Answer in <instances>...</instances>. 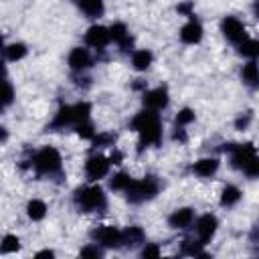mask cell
I'll list each match as a JSON object with an SVG mask.
<instances>
[{
  "instance_id": "cell-1",
  "label": "cell",
  "mask_w": 259,
  "mask_h": 259,
  "mask_svg": "<svg viewBox=\"0 0 259 259\" xmlns=\"http://www.w3.org/2000/svg\"><path fill=\"white\" fill-rule=\"evenodd\" d=\"M134 127L140 134V146L158 144L162 138V125L160 117L154 109H144L134 117Z\"/></svg>"
},
{
  "instance_id": "cell-2",
  "label": "cell",
  "mask_w": 259,
  "mask_h": 259,
  "mask_svg": "<svg viewBox=\"0 0 259 259\" xmlns=\"http://www.w3.org/2000/svg\"><path fill=\"white\" fill-rule=\"evenodd\" d=\"M125 192L132 202H142L146 198H152L158 192V182L152 176H146L142 180H132V184L127 186Z\"/></svg>"
},
{
  "instance_id": "cell-3",
  "label": "cell",
  "mask_w": 259,
  "mask_h": 259,
  "mask_svg": "<svg viewBox=\"0 0 259 259\" xmlns=\"http://www.w3.org/2000/svg\"><path fill=\"white\" fill-rule=\"evenodd\" d=\"M77 202L85 212L91 210H99L105 206V194L99 186H89V188H81L77 192Z\"/></svg>"
},
{
  "instance_id": "cell-4",
  "label": "cell",
  "mask_w": 259,
  "mask_h": 259,
  "mask_svg": "<svg viewBox=\"0 0 259 259\" xmlns=\"http://www.w3.org/2000/svg\"><path fill=\"white\" fill-rule=\"evenodd\" d=\"M34 166L38 172L42 174H53L61 168V154L55 148H42L36 156H34Z\"/></svg>"
},
{
  "instance_id": "cell-5",
  "label": "cell",
  "mask_w": 259,
  "mask_h": 259,
  "mask_svg": "<svg viewBox=\"0 0 259 259\" xmlns=\"http://www.w3.org/2000/svg\"><path fill=\"white\" fill-rule=\"evenodd\" d=\"M221 28H223V34H225V36H227L231 42H239V45H241V42L247 38L245 24H243L241 20L233 18V16H227V18L223 20Z\"/></svg>"
},
{
  "instance_id": "cell-6",
  "label": "cell",
  "mask_w": 259,
  "mask_h": 259,
  "mask_svg": "<svg viewBox=\"0 0 259 259\" xmlns=\"http://www.w3.org/2000/svg\"><path fill=\"white\" fill-rule=\"evenodd\" d=\"M93 239L103 247H119L123 243V233L115 227H99L93 233Z\"/></svg>"
},
{
  "instance_id": "cell-7",
  "label": "cell",
  "mask_w": 259,
  "mask_h": 259,
  "mask_svg": "<svg viewBox=\"0 0 259 259\" xmlns=\"http://www.w3.org/2000/svg\"><path fill=\"white\" fill-rule=\"evenodd\" d=\"M109 38H111L109 28L99 26V24L91 26V28L85 32V42H87L89 47H93V49H103V47L109 42Z\"/></svg>"
},
{
  "instance_id": "cell-8",
  "label": "cell",
  "mask_w": 259,
  "mask_h": 259,
  "mask_svg": "<svg viewBox=\"0 0 259 259\" xmlns=\"http://www.w3.org/2000/svg\"><path fill=\"white\" fill-rule=\"evenodd\" d=\"M109 170V160L103 158V156H91L85 164V172H87V178L89 180H99L107 174Z\"/></svg>"
},
{
  "instance_id": "cell-9",
  "label": "cell",
  "mask_w": 259,
  "mask_h": 259,
  "mask_svg": "<svg viewBox=\"0 0 259 259\" xmlns=\"http://www.w3.org/2000/svg\"><path fill=\"white\" fill-rule=\"evenodd\" d=\"M144 105H146L148 109H154V111L166 107V105H168V93H166V89L158 87V89L148 91V93L144 95Z\"/></svg>"
},
{
  "instance_id": "cell-10",
  "label": "cell",
  "mask_w": 259,
  "mask_h": 259,
  "mask_svg": "<svg viewBox=\"0 0 259 259\" xmlns=\"http://www.w3.org/2000/svg\"><path fill=\"white\" fill-rule=\"evenodd\" d=\"M214 231H217V219H214L212 214H204V217L198 219V223H196V233H198L200 243L210 241V237L214 235Z\"/></svg>"
},
{
  "instance_id": "cell-11",
  "label": "cell",
  "mask_w": 259,
  "mask_h": 259,
  "mask_svg": "<svg viewBox=\"0 0 259 259\" xmlns=\"http://www.w3.org/2000/svg\"><path fill=\"white\" fill-rule=\"evenodd\" d=\"M180 38H182V42H186V45H196V42L202 38V26H200L198 22H194V20L186 22V24L182 26V30H180Z\"/></svg>"
},
{
  "instance_id": "cell-12",
  "label": "cell",
  "mask_w": 259,
  "mask_h": 259,
  "mask_svg": "<svg viewBox=\"0 0 259 259\" xmlns=\"http://www.w3.org/2000/svg\"><path fill=\"white\" fill-rule=\"evenodd\" d=\"M69 65H71V69H87L89 65H91V55H89V51L87 49H81V47H75L73 51H71V55H69Z\"/></svg>"
},
{
  "instance_id": "cell-13",
  "label": "cell",
  "mask_w": 259,
  "mask_h": 259,
  "mask_svg": "<svg viewBox=\"0 0 259 259\" xmlns=\"http://www.w3.org/2000/svg\"><path fill=\"white\" fill-rule=\"evenodd\" d=\"M253 156H255V148L251 144H245V146H237L235 148L231 160H233V166L235 168H245Z\"/></svg>"
},
{
  "instance_id": "cell-14",
  "label": "cell",
  "mask_w": 259,
  "mask_h": 259,
  "mask_svg": "<svg viewBox=\"0 0 259 259\" xmlns=\"http://www.w3.org/2000/svg\"><path fill=\"white\" fill-rule=\"evenodd\" d=\"M192 221H194V212L188 206L186 208H178V210H174L170 214V225L174 229H186V227L192 225Z\"/></svg>"
},
{
  "instance_id": "cell-15",
  "label": "cell",
  "mask_w": 259,
  "mask_h": 259,
  "mask_svg": "<svg viewBox=\"0 0 259 259\" xmlns=\"http://www.w3.org/2000/svg\"><path fill=\"white\" fill-rule=\"evenodd\" d=\"M192 170H194V174H198L202 178H208L219 170V160L217 158H202L192 166Z\"/></svg>"
},
{
  "instance_id": "cell-16",
  "label": "cell",
  "mask_w": 259,
  "mask_h": 259,
  "mask_svg": "<svg viewBox=\"0 0 259 259\" xmlns=\"http://www.w3.org/2000/svg\"><path fill=\"white\" fill-rule=\"evenodd\" d=\"M152 53L150 51H136L134 53V57H132V65H134V69L136 71H146L150 65H152Z\"/></svg>"
},
{
  "instance_id": "cell-17",
  "label": "cell",
  "mask_w": 259,
  "mask_h": 259,
  "mask_svg": "<svg viewBox=\"0 0 259 259\" xmlns=\"http://www.w3.org/2000/svg\"><path fill=\"white\" fill-rule=\"evenodd\" d=\"M77 4L87 16H101L103 14V0H77Z\"/></svg>"
},
{
  "instance_id": "cell-18",
  "label": "cell",
  "mask_w": 259,
  "mask_h": 259,
  "mask_svg": "<svg viewBox=\"0 0 259 259\" xmlns=\"http://www.w3.org/2000/svg\"><path fill=\"white\" fill-rule=\"evenodd\" d=\"M26 214H28V219H32V221H40V219H45V214H47V204H45L42 200L34 198V200H30V202L26 204Z\"/></svg>"
},
{
  "instance_id": "cell-19",
  "label": "cell",
  "mask_w": 259,
  "mask_h": 259,
  "mask_svg": "<svg viewBox=\"0 0 259 259\" xmlns=\"http://www.w3.org/2000/svg\"><path fill=\"white\" fill-rule=\"evenodd\" d=\"M241 198V190L237 186H225L223 188V194H221V204L223 206H233L237 204Z\"/></svg>"
},
{
  "instance_id": "cell-20",
  "label": "cell",
  "mask_w": 259,
  "mask_h": 259,
  "mask_svg": "<svg viewBox=\"0 0 259 259\" xmlns=\"http://www.w3.org/2000/svg\"><path fill=\"white\" fill-rule=\"evenodd\" d=\"M71 121H73V107L71 105H65V107L59 109V113H57V117L53 121V127H63V125H67Z\"/></svg>"
},
{
  "instance_id": "cell-21",
  "label": "cell",
  "mask_w": 259,
  "mask_h": 259,
  "mask_svg": "<svg viewBox=\"0 0 259 259\" xmlns=\"http://www.w3.org/2000/svg\"><path fill=\"white\" fill-rule=\"evenodd\" d=\"M241 75H243V79L247 81V83H251V85H257L259 83V67H257V63H247L245 67H243V71H241Z\"/></svg>"
},
{
  "instance_id": "cell-22",
  "label": "cell",
  "mask_w": 259,
  "mask_h": 259,
  "mask_svg": "<svg viewBox=\"0 0 259 259\" xmlns=\"http://www.w3.org/2000/svg\"><path fill=\"white\" fill-rule=\"evenodd\" d=\"M109 32H111V38H113L115 42H119V45H125V42H127L130 32H127V28H125L123 22H115V24L109 28Z\"/></svg>"
},
{
  "instance_id": "cell-23",
  "label": "cell",
  "mask_w": 259,
  "mask_h": 259,
  "mask_svg": "<svg viewBox=\"0 0 259 259\" xmlns=\"http://www.w3.org/2000/svg\"><path fill=\"white\" fill-rule=\"evenodd\" d=\"M26 55V47L22 42H12L6 47V59L8 61H20Z\"/></svg>"
},
{
  "instance_id": "cell-24",
  "label": "cell",
  "mask_w": 259,
  "mask_h": 259,
  "mask_svg": "<svg viewBox=\"0 0 259 259\" xmlns=\"http://www.w3.org/2000/svg\"><path fill=\"white\" fill-rule=\"evenodd\" d=\"M239 51H241V55H245V57H257V55H259V40L245 38V40L239 45Z\"/></svg>"
},
{
  "instance_id": "cell-25",
  "label": "cell",
  "mask_w": 259,
  "mask_h": 259,
  "mask_svg": "<svg viewBox=\"0 0 259 259\" xmlns=\"http://www.w3.org/2000/svg\"><path fill=\"white\" fill-rule=\"evenodd\" d=\"M144 241V233L140 227H130L127 231H123V243L127 245H136V243H142Z\"/></svg>"
},
{
  "instance_id": "cell-26",
  "label": "cell",
  "mask_w": 259,
  "mask_h": 259,
  "mask_svg": "<svg viewBox=\"0 0 259 259\" xmlns=\"http://www.w3.org/2000/svg\"><path fill=\"white\" fill-rule=\"evenodd\" d=\"M71 107H73V121L75 123H81L89 117V111H91L89 103H77V105H71Z\"/></svg>"
},
{
  "instance_id": "cell-27",
  "label": "cell",
  "mask_w": 259,
  "mask_h": 259,
  "mask_svg": "<svg viewBox=\"0 0 259 259\" xmlns=\"http://www.w3.org/2000/svg\"><path fill=\"white\" fill-rule=\"evenodd\" d=\"M18 247H20V243H18V237H14V235H6L4 239H2V253H14V251H18Z\"/></svg>"
},
{
  "instance_id": "cell-28",
  "label": "cell",
  "mask_w": 259,
  "mask_h": 259,
  "mask_svg": "<svg viewBox=\"0 0 259 259\" xmlns=\"http://www.w3.org/2000/svg\"><path fill=\"white\" fill-rule=\"evenodd\" d=\"M130 184H132V178H130L127 174H117V176H113V180H111V188H113V190H127Z\"/></svg>"
},
{
  "instance_id": "cell-29",
  "label": "cell",
  "mask_w": 259,
  "mask_h": 259,
  "mask_svg": "<svg viewBox=\"0 0 259 259\" xmlns=\"http://www.w3.org/2000/svg\"><path fill=\"white\" fill-rule=\"evenodd\" d=\"M243 170H245V174H247L249 178H259V156L255 154V156L249 160V164H247Z\"/></svg>"
},
{
  "instance_id": "cell-30",
  "label": "cell",
  "mask_w": 259,
  "mask_h": 259,
  "mask_svg": "<svg viewBox=\"0 0 259 259\" xmlns=\"http://www.w3.org/2000/svg\"><path fill=\"white\" fill-rule=\"evenodd\" d=\"M190 121H194V111L192 109H182L178 115H176V125H186V123H190Z\"/></svg>"
},
{
  "instance_id": "cell-31",
  "label": "cell",
  "mask_w": 259,
  "mask_h": 259,
  "mask_svg": "<svg viewBox=\"0 0 259 259\" xmlns=\"http://www.w3.org/2000/svg\"><path fill=\"white\" fill-rule=\"evenodd\" d=\"M77 134H79L81 138H87V140L95 138V134H93V127H91L89 123H85V121H81V123L77 125Z\"/></svg>"
},
{
  "instance_id": "cell-32",
  "label": "cell",
  "mask_w": 259,
  "mask_h": 259,
  "mask_svg": "<svg viewBox=\"0 0 259 259\" xmlns=\"http://www.w3.org/2000/svg\"><path fill=\"white\" fill-rule=\"evenodd\" d=\"M158 255H160L158 245H146V247L142 249V257H158Z\"/></svg>"
},
{
  "instance_id": "cell-33",
  "label": "cell",
  "mask_w": 259,
  "mask_h": 259,
  "mask_svg": "<svg viewBox=\"0 0 259 259\" xmlns=\"http://www.w3.org/2000/svg\"><path fill=\"white\" fill-rule=\"evenodd\" d=\"M81 257H101V251L97 247H85L81 249Z\"/></svg>"
},
{
  "instance_id": "cell-34",
  "label": "cell",
  "mask_w": 259,
  "mask_h": 259,
  "mask_svg": "<svg viewBox=\"0 0 259 259\" xmlns=\"http://www.w3.org/2000/svg\"><path fill=\"white\" fill-rule=\"evenodd\" d=\"M12 101V87L10 83H6V93H4V105H8Z\"/></svg>"
},
{
  "instance_id": "cell-35",
  "label": "cell",
  "mask_w": 259,
  "mask_h": 259,
  "mask_svg": "<svg viewBox=\"0 0 259 259\" xmlns=\"http://www.w3.org/2000/svg\"><path fill=\"white\" fill-rule=\"evenodd\" d=\"M190 8H192V2H186V4L178 6V12H184V14H188V16H190Z\"/></svg>"
},
{
  "instance_id": "cell-36",
  "label": "cell",
  "mask_w": 259,
  "mask_h": 259,
  "mask_svg": "<svg viewBox=\"0 0 259 259\" xmlns=\"http://www.w3.org/2000/svg\"><path fill=\"white\" fill-rule=\"evenodd\" d=\"M36 257H53V251H38Z\"/></svg>"
},
{
  "instance_id": "cell-37",
  "label": "cell",
  "mask_w": 259,
  "mask_h": 259,
  "mask_svg": "<svg viewBox=\"0 0 259 259\" xmlns=\"http://www.w3.org/2000/svg\"><path fill=\"white\" fill-rule=\"evenodd\" d=\"M255 14H257V18H259V0L255 2Z\"/></svg>"
}]
</instances>
